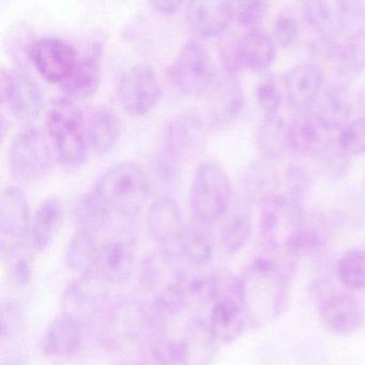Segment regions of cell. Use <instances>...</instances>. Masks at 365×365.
I'll use <instances>...</instances> for the list:
<instances>
[{"instance_id": "cell-1", "label": "cell", "mask_w": 365, "mask_h": 365, "mask_svg": "<svg viewBox=\"0 0 365 365\" xmlns=\"http://www.w3.org/2000/svg\"><path fill=\"white\" fill-rule=\"evenodd\" d=\"M294 267V260L268 255L257 258L245 269L239 284L251 326H266L287 309Z\"/></svg>"}, {"instance_id": "cell-2", "label": "cell", "mask_w": 365, "mask_h": 365, "mask_svg": "<svg viewBox=\"0 0 365 365\" xmlns=\"http://www.w3.org/2000/svg\"><path fill=\"white\" fill-rule=\"evenodd\" d=\"M46 129L54 145L59 163L68 170H76L88 158L84 116L78 104L68 97L55 100L46 114Z\"/></svg>"}, {"instance_id": "cell-3", "label": "cell", "mask_w": 365, "mask_h": 365, "mask_svg": "<svg viewBox=\"0 0 365 365\" xmlns=\"http://www.w3.org/2000/svg\"><path fill=\"white\" fill-rule=\"evenodd\" d=\"M149 181L140 164L120 162L102 173L95 192L110 212L132 217L142 212L149 196Z\"/></svg>"}, {"instance_id": "cell-4", "label": "cell", "mask_w": 365, "mask_h": 365, "mask_svg": "<svg viewBox=\"0 0 365 365\" xmlns=\"http://www.w3.org/2000/svg\"><path fill=\"white\" fill-rule=\"evenodd\" d=\"M259 238L262 247L274 254L273 257L296 262L292 254V245L304 220L302 205L285 194L279 193L262 205Z\"/></svg>"}, {"instance_id": "cell-5", "label": "cell", "mask_w": 365, "mask_h": 365, "mask_svg": "<svg viewBox=\"0 0 365 365\" xmlns=\"http://www.w3.org/2000/svg\"><path fill=\"white\" fill-rule=\"evenodd\" d=\"M230 196L232 185L223 166L213 160L200 163L190 189V208L196 223H217L227 211Z\"/></svg>"}, {"instance_id": "cell-6", "label": "cell", "mask_w": 365, "mask_h": 365, "mask_svg": "<svg viewBox=\"0 0 365 365\" xmlns=\"http://www.w3.org/2000/svg\"><path fill=\"white\" fill-rule=\"evenodd\" d=\"M9 166L14 178L35 182L51 168V149L46 134L36 127L25 128L14 135L9 149Z\"/></svg>"}, {"instance_id": "cell-7", "label": "cell", "mask_w": 365, "mask_h": 365, "mask_svg": "<svg viewBox=\"0 0 365 365\" xmlns=\"http://www.w3.org/2000/svg\"><path fill=\"white\" fill-rule=\"evenodd\" d=\"M148 331H155L149 312L132 299L115 303L106 315L104 336L114 349L143 347L144 334Z\"/></svg>"}, {"instance_id": "cell-8", "label": "cell", "mask_w": 365, "mask_h": 365, "mask_svg": "<svg viewBox=\"0 0 365 365\" xmlns=\"http://www.w3.org/2000/svg\"><path fill=\"white\" fill-rule=\"evenodd\" d=\"M206 128L202 117L194 110L175 115L163 131V153L174 163L193 161L206 146Z\"/></svg>"}, {"instance_id": "cell-9", "label": "cell", "mask_w": 365, "mask_h": 365, "mask_svg": "<svg viewBox=\"0 0 365 365\" xmlns=\"http://www.w3.org/2000/svg\"><path fill=\"white\" fill-rule=\"evenodd\" d=\"M31 227L27 196L19 187L8 185L0 197V252L4 260L24 247Z\"/></svg>"}, {"instance_id": "cell-10", "label": "cell", "mask_w": 365, "mask_h": 365, "mask_svg": "<svg viewBox=\"0 0 365 365\" xmlns=\"http://www.w3.org/2000/svg\"><path fill=\"white\" fill-rule=\"evenodd\" d=\"M217 76L208 51L195 41L183 46L173 68L175 85L187 97L204 96Z\"/></svg>"}, {"instance_id": "cell-11", "label": "cell", "mask_w": 365, "mask_h": 365, "mask_svg": "<svg viewBox=\"0 0 365 365\" xmlns=\"http://www.w3.org/2000/svg\"><path fill=\"white\" fill-rule=\"evenodd\" d=\"M118 96L128 114L145 116L161 99V83L151 66L136 63L128 68L119 78Z\"/></svg>"}, {"instance_id": "cell-12", "label": "cell", "mask_w": 365, "mask_h": 365, "mask_svg": "<svg viewBox=\"0 0 365 365\" xmlns=\"http://www.w3.org/2000/svg\"><path fill=\"white\" fill-rule=\"evenodd\" d=\"M223 59L228 72L238 69L266 71L277 58L274 40L264 29H254L230 42L223 48Z\"/></svg>"}, {"instance_id": "cell-13", "label": "cell", "mask_w": 365, "mask_h": 365, "mask_svg": "<svg viewBox=\"0 0 365 365\" xmlns=\"http://www.w3.org/2000/svg\"><path fill=\"white\" fill-rule=\"evenodd\" d=\"M289 125L290 149L309 158H320L332 149L339 130L315 110L299 113Z\"/></svg>"}, {"instance_id": "cell-14", "label": "cell", "mask_w": 365, "mask_h": 365, "mask_svg": "<svg viewBox=\"0 0 365 365\" xmlns=\"http://www.w3.org/2000/svg\"><path fill=\"white\" fill-rule=\"evenodd\" d=\"M205 98L209 125L221 129L236 120L245 108V91L236 73L217 76Z\"/></svg>"}, {"instance_id": "cell-15", "label": "cell", "mask_w": 365, "mask_h": 365, "mask_svg": "<svg viewBox=\"0 0 365 365\" xmlns=\"http://www.w3.org/2000/svg\"><path fill=\"white\" fill-rule=\"evenodd\" d=\"M326 87V74L318 63L303 61L290 68L284 78V93L290 108L311 110Z\"/></svg>"}, {"instance_id": "cell-16", "label": "cell", "mask_w": 365, "mask_h": 365, "mask_svg": "<svg viewBox=\"0 0 365 365\" xmlns=\"http://www.w3.org/2000/svg\"><path fill=\"white\" fill-rule=\"evenodd\" d=\"M106 282L97 274L85 275L70 284L61 298L63 313L84 326L103 311L106 304Z\"/></svg>"}, {"instance_id": "cell-17", "label": "cell", "mask_w": 365, "mask_h": 365, "mask_svg": "<svg viewBox=\"0 0 365 365\" xmlns=\"http://www.w3.org/2000/svg\"><path fill=\"white\" fill-rule=\"evenodd\" d=\"M29 58L42 78L50 83L63 82L78 57L73 46L63 39L46 37L34 42Z\"/></svg>"}, {"instance_id": "cell-18", "label": "cell", "mask_w": 365, "mask_h": 365, "mask_svg": "<svg viewBox=\"0 0 365 365\" xmlns=\"http://www.w3.org/2000/svg\"><path fill=\"white\" fill-rule=\"evenodd\" d=\"M187 279L174 252L168 249L149 254L140 264V284L153 297L185 285L189 282Z\"/></svg>"}, {"instance_id": "cell-19", "label": "cell", "mask_w": 365, "mask_h": 365, "mask_svg": "<svg viewBox=\"0 0 365 365\" xmlns=\"http://www.w3.org/2000/svg\"><path fill=\"white\" fill-rule=\"evenodd\" d=\"M319 315L324 328L335 336H352L362 327L360 304L354 297L345 292H330L322 299Z\"/></svg>"}, {"instance_id": "cell-20", "label": "cell", "mask_w": 365, "mask_h": 365, "mask_svg": "<svg viewBox=\"0 0 365 365\" xmlns=\"http://www.w3.org/2000/svg\"><path fill=\"white\" fill-rule=\"evenodd\" d=\"M187 23L194 33L205 39L226 33L235 19V4L215 0H194L185 8Z\"/></svg>"}, {"instance_id": "cell-21", "label": "cell", "mask_w": 365, "mask_h": 365, "mask_svg": "<svg viewBox=\"0 0 365 365\" xmlns=\"http://www.w3.org/2000/svg\"><path fill=\"white\" fill-rule=\"evenodd\" d=\"M146 223L149 236L162 245V249L170 250V245H177L185 228L178 202L168 195L153 202L147 213Z\"/></svg>"}, {"instance_id": "cell-22", "label": "cell", "mask_w": 365, "mask_h": 365, "mask_svg": "<svg viewBox=\"0 0 365 365\" xmlns=\"http://www.w3.org/2000/svg\"><path fill=\"white\" fill-rule=\"evenodd\" d=\"M135 267V250L127 240L114 239L100 245L96 274L106 283L123 284Z\"/></svg>"}, {"instance_id": "cell-23", "label": "cell", "mask_w": 365, "mask_h": 365, "mask_svg": "<svg viewBox=\"0 0 365 365\" xmlns=\"http://www.w3.org/2000/svg\"><path fill=\"white\" fill-rule=\"evenodd\" d=\"M82 343L83 324L63 313L46 328L41 339V351L46 356L67 358L76 354Z\"/></svg>"}, {"instance_id": "cell-24", "label": "cell", "mask_w": 365, "mask_h": 365, "mask_svg": "<svg viewBox=\"0 0 365 365\" xmlns=\"http://www.w3.org/2000/svg\"><path fill=\"white\" fill-rule=\"evenodd\" d=\"M102 70L98 53L85 55L76 61L67 78L61 83V89L68 98L86 100L93 97L101 84Z\"/></svg>"}, {"instance_id": "cell-25", "label": "cell", "mask_w": 365, "mask_h": 365, "mask_svg": "<svg viewBox=\"0 0 365 365\" xmlns=\"http://www.w3.org/2000/svg\"><path fill=\"white\" fill-rule=\"evenodd\" d=\"M14 76V91L9 106L16 118L24 123L36 120L44 108V93L39 85L22 69L16 70Z\"/></svg>"}, {"instance_id": "cell-26", "label": "cell", "mask_w": 365, "mask_h": 365, "mask_svg": "<svg viewBox=\"0 0 365 365\" xmlns=\"http://www.w3.org/2000/svg\"><path fill=\"white\" fill-rule=\"evenodd\" d=\"M303 11L307 22L320 38L335 40L345 29L348 14L341 1H307L303 4Z\"/></svg>"}, {"instance_id": "cell-27", "label": "cell", "mask_w": 365, "mask_h": 365, "mask_svg": "<svg viewBox=\"0 0 365 365\" xmlns=\"http://www.w3.org/2000/svg\"><path fill=\"white\" fill-rule=\"evenodd\" d=\"M63 215L61 200L55 196L46 198L38 206L29 232V243L34 251H46L52 245Z\"/></svg>"}, {"instance_id": "cell-28", "label": "cell", "mask_w": 365, "mask_h": 365, "mask_svg": "<svg viewBox=\"0 0 365 365\" xmlns=\"http://www.w3.org/2000/svg\"><path fill=\"white\" fill-rule=\"evenodd\" d=\"M119 133L118 119L110 108L103 106L93 108L86 123L91 148L100 155L110 153L118 142Z\"/></svg>"}, {"instance_id": "cell-29", "label": "cell", "mask_w": 365, "mask_h": 365, "mask_svg": "<svg viewBox=\"0 0 365 365\" xmlns=\"http://www.w3.org/2000/svg\"><path fill=\"white\" fill-rule=\"evenodd\" d=\"M328 221L324 215L305 211L304 220L292 245V254L298 259L301 256H319L328 247Z\"/></svg>"}, {"instance_id": "cell-30", "label": "cell", "mask_w": 365, "mask_h": 365, "mask_svg": "<svg viewBox=\"0 0 365 365\" xmlns=\"http://www.w3.org/2000/svg\"><path fill=\"white\" fill-rule=\"evenodd\" d=\"M256 138L264 160L277 161L290 149L289 125L279 114L264 115L258 125Z\"/></svg>"}, {"instance_id": "cell-31", "label": "cell", "mask_w": 365, "mask_h": 365, "mask_svg": "<svg viewBox=\"0 0 365 365\" xmlns=\"http://www.w3.org/2000/svg\"><path fill=\"white\" fill-rule=\"evenodd\" d=\"M183 341L187 349V365H211L215 361L219 341L204 319L197 318L187 326Z\"/></svg>"}, {"instance_id": "cell-32", "label": "cell", "mask_w": 365, "mask_h": 365, "mask_svg": "<svg viewBox=\"0 0 365 365\" xmlns=\"http://www.w3.org/2000/svg\"><path fill=\"white\" fill-rule=\"evenodd\" d=\"M242 190L249 202L262 205L279 194V177L270 165V161L252 164L247 168L242 179Z\"/></svg>"}, {"instance_id": "cell-33", "label": "cell", "mask_w": 365, "mask_h": 365, "mask_svg": "<svg viewBox=\"0 0 365 365\" xmlns=\"http://www.w3.org/2000/svg\"><path fill=\"white\" fill-rule=\"evenodd\" d=\"M181 255L196 267L210 264L215 254L212 237L200 224L185 226L177 242Z\"/></svg>"}, {"instance_id": "cell-34", "label": "cell", "mask_w": 365, "mask_h": 365, "mask_svg": "<svg viewBox=\"0 0 365 365\" xmlns=\"http://www.w3.org/2000/svg\"><path fill=\"white\" fill-rule=\"evenodd\" d=\"M316 104L318 108L315 112L330 121L337 130L349 123L352 106L349 91L345 85L332 83L324 87Z\"/></svg>"}, {"instance_id": "cell-35", "label": "cell", "mask_w": 365, "mask_h": 365, "mask_svg": "<svg viewBox=\"0 0 365 365\" xmlns=\"http://www.w3.org/2000/svg\"><path fill=\"white\" fill-rule=\"evenodd\" d=\"M99 250L100 245L93 234L78 230L68 245L66 255L68 268L81 277L96 274Z\"/></svg>"}, {"instance_id": "cell-36", "label": "cell", "mask_w": 365, "mask_h": 365, "mask_svg": "<svg viewBox=\"0 0 365 365\" xmlns=\"http://www.w3.org/2000/svg\"><path fill=\"white\" fill-rule=\"evenodd\" d=\"M74 222L78 230L95 232L103 230L110 219V211L96 192L82 194L73 205Z\"/></svg>"}, {"instance_id": "cell-37", "label": "cell", "mask_w": 365, "mask_h": 365, "mask_svg": "<svg viewBox=\"0 0 365 365\" xmlns=\"http://www.w3.org/2000/svg\"><path fill=\"white\" fill-rule=\"evenodd\" d=\"M252 232V217L245 206L237 207L220 230V245L226 254H236L243 249Z\"/></svg>"}, {"instance_id": "cell-38", "label": "cell", "mask_w": 365, "mask_h": 365, "mask_svg": "<svg viewBox=\"0 0 365 365\" xmlns=\"http://www.w3.org/2000/svg\"><path fill=\"white\" fill-rule=\"evenodd\" d=\"M335 56L343 71L349 76H359L365 72V29H356L346 37L343 44L336 48Z\"/></svg>"}, {"instance_id": "cell-39", "label": "cell", "mask_w": 365, "mask_h": 365, "mask_svg": "<svg viewBox=\"0 0 365 365\" xmlns=\"http://www.w3.org/2000/svg\"><path fill=\"white\" fill-rule=\"evenodd\" d=\"M336 277L341 285L350 290L365 288V251L351 249L346 252L336 264Z\"/></svg>"}, {"instance_id": "cell-40", "label": "cell", "mask_w": 365, "mask_h": 365, "mask_svg": "<svg viewBox=\"0 0 365 365\" xmlns=\"http://www.w3.org/2000/svg\"><path fill=\"white\" fill-rule=\"evenodd\" d=\"M150 356L155 365H187L185 341L161 335L153 339Z\"/></svg>"}, {"instance_id": "cell-41", "label": "cell", "mask_w": 365, "mask_h": 365, "mask_svg": "<svg viewBox=\"0 0 365 365\" xmlns=\"http://www.w3.org/2000/svg\"><path fill=\"white\" fill-rule=\"evenodd\" d=\"M312 182L309 172L301 164L290 162L284 173V190L281 193L285 194L294 202L302 205L311 194Z\"/></svg>"}, {"instance_id": "cell-42", "label": "cell", "mask_w": 365, "mask_h": 365, "mask_svg": "<svg viewBox=\"0 0 365 365\" xmlns=\"http://www.w3.org/2000/svg\"><path fill=\"white\" fill-rule=\"evenodd\" d=\"M337 149L346 157L356 158L365 155V118L350 120L339 130Z\"/></svg>"}, {"instance_id": "cell-43", "label": "cell", "mask_w": 365, "mask_h": 365, "mask_svg": "<svg viewBox=\"0 0 365 365\" xmlns=\"http://www.w3.org/2000/svg\"><path fill=\"white\" fill-rule=\"evenodd\" d=\"M1 322V341L12 343L22 334L25 328V315L22 307L11 299H4L0 309Z\"/></svg>"}, {"instance_id": "cell-44", "label": "cell", "mask_w": 365, "mask_h": 365, "mask_svg": "<svg viewBox=\"0 0 365 365\" xmlns=\"http://www.w3.org/2000/svg\"><path fill=\"white\" fill-rule=\"evenodd\" d=\"M300 22L289 12H281L273 25V40L281 48H292L297 46L301 37Z\"/></svg>"}, {"instance_id": "cell-45", "label": "cell", "mask_w": 365, "mask_h": 365, "mask_svg": "<svg viewBox=\"0 0 365 365\" xmlns=\"http://www.w3.org/2000/svg\"><path fill=\"white\" fill-rule=\"evenodd\" d=\"M23 249L5 260L8 262V279L16 288L26 287L34 279L33 258L29 253H24Z\"/></svg>"}, {"instance_id": "cell-46", "label": "cell", "mask_w": 365, "mask_h": 365, "mask_svg": "<svg viewBox=\"0 0 365 365\" xmlns=\"http://www.w3.org/2000/svg\"><path fill=\"white\" fill-rule=\"evenodd\" d=\"M268 10V4L262 0H243L235 4V19L241 26L258 29Z\"/></svg>"}, {"instance_id": "cell-47", "label": "cell", "mask_w": 365, "mask_h": 365, "mask_svg": "<svg viewBox=\"0 0 365 365\" xmlns=\"http://www.w3.org/2000/svg\"><path fill=\"white\" fill-rule=\"evenodd\" d=\"M256 101L264 115L279 114L282 96L272 80H262L256 87Z\"/></svg>"}, {"instance_id": "cell-48", "label": "cell", "mask_w": 365, "mask_h": 365, "mask_svg": "<svg viewBox=\"0 0 365 365\" xmlns=\"http://www.w3.org/2000/svg\"><path fill=\"white\" fill-rule=\"evenodd\" d=\"M322 157H324V168H326L329 176L339 177L347 170L348 162L350 159L343 155L339 149L336 153H332L330 150Z\"/></svg>"}, {"instance_id": "cell-49", "label": "cell", "mask_w": 365, "mask_h": 365, "mask_svg": "<svg viewBox=\"0 0 365 365\" xmlns=\"http://www.w3.org/2000/svg\"><path fill=\"white\" fill-rule=\"evenodd\" d=\"M182 3L175 1V0H160V1H150L149 6L153 11L157 12L159 16H170L178 11Z\"/></svg>"}, {"instance_id": "cell-50", "label": "cell", "mask_w": 365, "mask_h": 365, "mask_svg": "<svg viewBox=\"0 0 365 365\" xmlns=\"http://www.w3.org/2000/svg\"><path fill=\"white\" fill-rule=\"evenodd\" d=\"M12 91H14V76L3 68L0 70V93H1L3 103H9Z\"/></svg>"}, {"instance_id": "cell-51", "label": "cell", "mask_w": 365, "mask_h": 365, "mask_svg": "<svg viewBox=\"0 0 365 365\" xmlns=\"http://www.w3.org/2000/svg\"><path fill=\"white\" fill-rule=\"evenodd\" d=\"M0 365H31L29 356L21 350H8L7 354H4Z\"/></svg>"}, {"instance_id": "cell-52", "label": "cell", "mask_w": 365, "mask_h": 365, "mask_svg": "<svg viewBox=\"0 0 365 365\" xmlns=\"http://www.w3.org/2000/svg\"><path fill=\"white\" fill-rule=\"evenodd\" d=\"M346 14L350 16H356L365 21V0H348V1H341Z\"/></svg>"}, {"instance_id": "cell-53", "label": "cell", "mask_w": 365, "mask_h": 365, "mask_svg": "<svg viewBox=\"0 0 365 365\" xmlns=\"http://www.w3.org/2000/svg\"><path fill=\"white\" fill-rule=\"evenodd\" d=\"M359 106H360L363 114L365 115V87H363L362 91L359 93Z\"/></svg>"}]
</instances>
